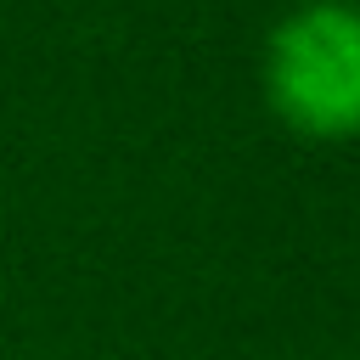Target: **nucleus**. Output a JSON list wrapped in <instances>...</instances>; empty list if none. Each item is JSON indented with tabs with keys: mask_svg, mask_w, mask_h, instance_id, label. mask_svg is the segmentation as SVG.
I'll use <instances>...</instances> for the list:
<instances>
[{
	"mask_svg": "<svg viewBox=\"0 0 360 360\" xmlns=\"http://www.w3.org/2000/svg\"><path fill=\"white\" fill-rule=\"evenodd\" d=\"M264 96L309 141L360 135V6L309 0L264 45Z\"/></svg>",
	"mask_w": 360,
	"mask_h": 360,
	"instance_id": "nucleus-1",
	"label": "nucleus"
}]
</instances>
